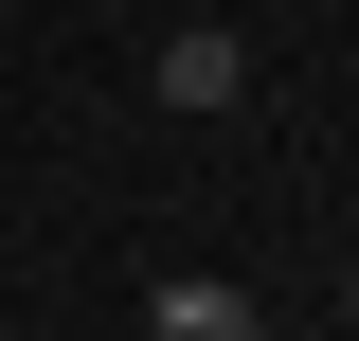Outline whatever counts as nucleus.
<instances>
[{"instance_id":"obj_2","label":"nucleus","mask_w":359,"mask_h":341,"mask_svg":"<svg viewBox=\"0 0 359 341\" xmlns=\"http://www.w3.org/2000/svg\"><path fill=\"white\" fill-rule=\"evenodd\" d=\"M144 341H269V305L216 288V269H180V288H144Z\"/></svg>"},{"instance_id":"obj_1","label":"nucleus","mask_w":359,"mask_h":341,"mask_svg":"<svg viewBox=\"0 0 359 341\" xmlns=\"http://www.w3.org/2000/svg\"><path fill=\"white\" fill-rule=\"evenodd\" d=\"M144 90H162V108H252V36H216V18H180Z\"/></svg>"}]
</instances>
